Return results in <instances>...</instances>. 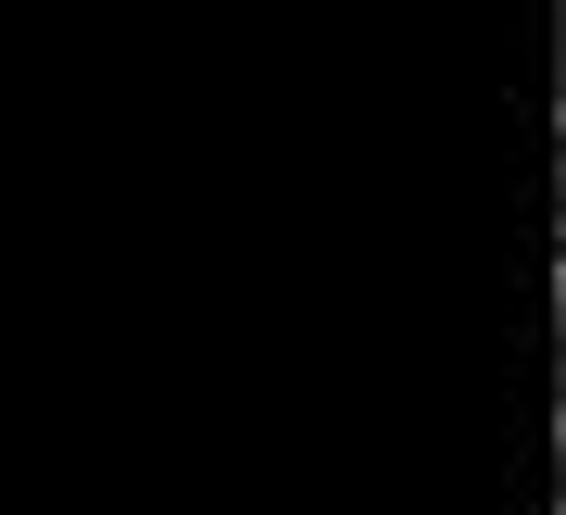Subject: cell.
<instances>
[{"label": "cell", "mask_w": 566, "mask_h": 515, "mask_svg": "<svg viewBox=\"0 0 566 515\" xmlns=\"http://www.w3.org/2000/svg\"><path fill=\"white\" fill-rule=\"evenodd\" d=\"M554 353H566V252H554Z\"/></svg>", "instance_id": "1"}]
</instances>
